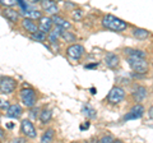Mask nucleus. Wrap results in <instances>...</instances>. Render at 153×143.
Instances as JSON below:
<instances>
[{
  "label": "nucleus",
  "mask_w": 153,
  "mask_h": 143,
  "mask_svg": "<svg viewBox=\"0 0 153 143\" xmlns=\"http://www.w3.org/2000/svg\"><path fill=\"white\" fill-rule=\"evenodd\" d=\"M125 52L129 56H139V58H146V52L142 50H133V49H125Z\"/></svg>",
  "instance_id": "nucleus-23"
},
{
  "label": "nucleus",
  "mask_w": 153,
  "mask_h": 143,
  "mask_svg": "<svg viewBox=\"0 0 153 143\" xmlns=\"http://www.w3.org/2000/svg\"><path fill=\"white\" fill-rule=\"evenodd\" d=\"M38 116H40V115H38V109L32 107V110L30 111V118L32 119V120H36Z\"/></svg>",
  "instance_id": "nucleus-27"
},
{
  "label": "nucleus",
  "mask_w": 153,
  "mask_h": 143,
  "mask_svg": "<svg viewBox=\"0 0 153 143\" xmlns=\"http://www.w3.org/2000/svg\"><path fill=\"white\" fill-rule=\"evenodd\" d=\"M22 27L25 28L28 33H31V35H36L38 32V26L32 19H28V18H25V19L22 21Z\"/></svg>",
  "instance_id": "nucleus-10"
},
{
  "label": "nucleus",
  "mask_w": 153,
  "mask_h": 143,
  "mask_svg": "<svg viewBox=\"0 0 153 143\" xmlns=\"http://www.w3.org/2000/svg\"><path fill=\"white\" fill-rule=\"evenodd\" d=\"M3 14H4V17L7 18V19L9 22H12V23H16L18 21V18H19V12H17L14 8H4V10H3Z\"/></svg>",
  "instance_id": "nucleus-12"
},
{
  "label": "nucleus",
  "mask_w": 153,
  "mask_h": 143,
  "mask_svg": "<svg viewBox=\"0 0 153 143\" xmlns=\"http://www.w3.org/2000/svg\"><path fill=\"white\" fill-rule=\"evenodd\" d=\"M31 39L42 42V41H45V40H46V35H45V33H42V32H37L36 35H31Z\"/></svg>",
  "instance_id": "nucleus-25"
},
{
  "label": "nucleus",
  "mask_w": 153,
  "mask_h": 143,
  "mask_svg": "<svg viewBox=\"0 0 153 143\" xmlns=\"http://www.w3.org/2000/svg\"><path fill=\"white\" fill-rule=\"evenodd\" d=\"M4 138H5V132L0 128V139H4Z\"/></svg>",
  "instance_id": "nucleus-32"
},
{
  "label": "nucleus",
  "mask_w": 153,
  "mask_h": 143,
  "mask_svg": "<svg viewBox=\"0 0 153 143\" xmlns=\"http://www.w3.org/2000/svg\"><path fill=\"white\" fill-rule=\"evenodd\" d=\"M71 17H73V19H76V21L82 19V17H83L82 9H75V10H73V13H71Z\"/></svg>",
  "instance_id": "nucleus-26"
},
{
  "label": "nucleus",
  "mask_w": 153,
  "mask_h": 143,
  "mask_svg": "<svg viewBox=\"0 0 153 143\" xmlns=\"http://www.w3.org/2000/svg\"><path fill=\"white\" fill-rule=\"evenodd\" d=\"M114 143H124V142H121V141H114Z\"/></svg>",
  "instance_id": "nucleus-36"
},
{
  "label": "nucleus",
  "mask_w": 153,
  "mask_h": 143,
  "mask_svg": "<svg viewBox=\"0 0 153 143\" xmlns=\"http://www.w3.org/2000/svg\"><path fill=\"white\" fill-rule=\"evenodd\" d=\"M52 25L54 22L50 17H42L40 19V23H38V32H42V33H50L52 30Z\"/></svg>",
  "instance_id": "nucleus-9"
},
{
  "label": "nucleus",
  "mask_w": 153,
  "mask_h": 143,
  "mask_svg": "<svg viewBox=\"0 0 153 143\" xmlns=\"http://www.w3.org/2000/svg\"><path fill=\"white\" fill-rule=\"evenodd\" d=\"M54 134H55L54 129H47L44 134H42L40 143H51V141L54 139Z\"/></svg>",
  "instance_id": "nucleus-20"
},
{
  "label": "nucleus",
  "mask_w": 153,
  "mask_h": 143,
  "mask_svg": "<svg viewBox=\"0 0 153 143\" xmlns=\"http://www.w3.org/2000/svg\"><path fill=\"white\" fill-rule=\"evenodd\" d=\"M102 26L110 31L121 32L124 30H126L128 23L124 22L123 19H120V18L112 16V14H106V16L102 18Z\"/></svg>",
  "instance_id": "nucleus-1"
},
{
  "label": "nucleus",
  "mask_w": 153,
  "mask_h": 143,
  "mask_svg": "<svg viewBox=\"0 0 153 143\" xmlns=\"http://www.w3.org/2000/svg\"><path fill=\"white\" fill-rule=\"evenodd\" d=\"M66 54L70 59L73 60H79L82 56L84 55V47L79 44H74V45H70L68 49H66Z\"/></svg>",
  "instance_id": "nucleus-7"
},
{
  "label": "nucleus",
  "mask_w": 153,
  "mask_h": 143,
  "mask_svg": "<svg viewBox=\"0 0 153 143\" xmlns=\"http://www.w3.org/2000/svg\"><path fill=\"white\" fill-rule=\"evenodd\" d=\"M41 7L44 8L47 13L52 14V16H56L57 5H56L55 1H51V0H42V1H41Z\"/></svg>",
  "instance_id": "nucleus-14"
},
{
  "label": "nucleus",
  "mask_w": 153,
  "mask_h": 143,
  "mask_svg": "<svg viewBox=\"0 0 153 143\" xmlns=\"http://www.w3.org/2000/svg\"><path fill=\"white\" fill-rule=\"evenodd\" d=\"M143 114H144V107H143L140 104H137V105H134V106L130 109V111L124 116V120H134V119H139V118L143 116Z\"/></svg>",
  "instance_id": "nucleus-8"
},
{
  "label": "nucleus",
  "mask_w": 153,
  "mask_h": 143,
  "mask_svg": "<svg viewBox=\"0 0 153 143\" xmlns=\"http://www.w3.org/2000/svg\"><path fill=\"white\" fill-rule=\"evenodd\" d=\"M12 143H26V139L25 138H14Z\"/></svg>",
  "instance_id": "nucleus-30"
},
{
  "label": "nucleus",
  "mask_w": 153,
  "mask_h": 143,
  "mask_svg": "<svg viewBox=\"0 0 153 143\" xmlns=\"http://www.w3.org/2000/svg\"><path fill=\"white\" fill-rule=\"evenodd\" d=\"M8 128H9V129H12V128H13V123H8V125H7Z\"/></svg>",
  "instance_id": "nucleus-35"
},
{
  "label": "nucleus",
  "mask_w": 153,
  "mask_h": 143,
  "mask_svg": "<svg viewBox=\"0 0 153 143\" xmlns=\"http://www.w3.org/2000/svg\"><path fill=\"white\" fill-rule=\"evenodd\" d=\"M148 114H149V118L153 119V106L149 109V111H148Z\"/></svg>",
  "instance_id": "nucleus-34"
},
{
  "label": "nucleus",
  "mask_w": 153,
  "mask_h": 143,
  "mask_svg": "<svg viewBox=\"0 0 153 143\" xmlns=\"http://www.w3.org/2000/svg\"><path fill=\"white\" fill-rule=\"evenodd\" d=\"M23 16L28 19H41V12L40 10H36V9H30V10H26V12H21Z\"/></svg>",
  "instance_id": "nucleus-18"
},
{
  "label": "nucleus",
  "mask_w": 153,
  "mask_h": 143,
  "mask_svg": "<svg viewBox=\"0 0 153 143\" xmlns=\"http://www.w3.org/2000/svg\"><path fill=\"white\" fill-rule=\"evenodd\" d=\"M119 61H120L119 56L116 54H114V52H108V54L105 56V63H106L107 68H110V69L116 68L119 65Z\"/></svg>",
  "instance_id": "nucleus-13"
},
{
  "label": "nucleus",
  "mask_w": 153,
  "mask_h": 143,
  "mask_svg": "<svg viewBox=\"0 0 153 143\" xmlns=\"http://www.w3.org/2000/svg\"><path fill=\"white\" fill-rule=\"evenodd\" d=\"M22 114H23V110H22V107L19 106L18 104H13V105H10V106L8 107V110H7V116H9V118L19 119Z\"/></svg>",
  "instance_id": "nucleus-11"
},
{
  "label": "nucleus",
  "mask_w": 153,
  "mask_h": 143,
  "mask_svg": "<svg viewBox=\"0 0 153 143\" xmlns=\"http://www.w3.org/2000/svg\"><path fill=\"white\" fill-rule=\"evenodd\" d=\"M133 36L137 37V39H139V40H144L149 36V32L147 30H143V28H135V30L133 31Z\"/></svg>",
  "instance_id": "nucleus-21"
},
{
  "label": "nucleus",
  "mask_w": 153,
  "mask_h": 143,
  "mask_svg": "<svg viewBox=\"0 0 153 143\" xmlns=\"http://www.w3.org/2000/svg\"><path fill=\"white\" fill-rule=\"evenodd\" d=\"M0 4H3V5H8V8H10L12 5L16 4L14 0H0Z\"/></svg>",
  "instance_id": "nucleus-29"
},
{
  "label": "nucleus",
  "mask_w": 153,
  "mask_h": 143,
  "mask_svg": "<svg viewBox=\"0 0 153 143\" xmlns=\"http://www.w3.org/2000/svg\"><path fill=\"white\" fill-rule=\"evenodd\" d=\"M133 97L137 102H142L147 97V88L146 87H138V89L133 93Z\"/></svg>",
  "instance_id": "nucleus-16"
},
{
  "label": "nucleus",
  "mask_w": 153,
  "mask_h": 143,
  "mask_svg": "<svg viewBox=\"0 0 153 143\" xmlns=\"http://www.w3.org/2000/svg\"><path fill=\"white\" fill-rule=\"evenodd\" d=\"M61 37H63L66 42H74L76 40V37L73 35V33H70L68 31H64V30H63V32H61Z\"/></svg>",
  "instance_id": "nucleus-24"
},
{
  "label": "nucleus",
  "mask_w": 153,
  "mask_h": 143,
  "mask_svg": "<svg viewBox=\"0 0 153 143\" xmlns=\"http://www.w3.org/2000/svg\"><path fill=\"white\" fill-rule=\"evenodd\" d=\"M17 87L16 79H13L10 77H1L0 78V92L10 95L14 92V89Z\"/></svg>",
  "instance_id": "nucleus-4"
},
{
  "label": "nucleus",
  "mask_w": 153,
  "mask_h": 143,
  "mask_svg": "<svg viewBox=\"0 0 153 143\" xmlns=\"http://www.w3.org/2000/svg\"><path fill=\"white\" fill-rule=\"evenodd\" d=\"M96 66H98V63H94V64H89V65H85V68H87V69H92V68H96Z\"/></svg>",
  "instance_id": "nucleus-31"
},
{
  "label": "nucleus",
  "mask_w": 153,
  "mask_h": 143,
  "mask_svg": "<svg viewBox=\"0 0 153 143\" xmlns=\"http://www.w3.org/2000/svg\"><path fill=\"white\" fill-rule=\"evenodd\" d=\"M52 118V112H51V110L50 109H44V110L41 111V114H40V120H41V123H47V121H50V119Z\"/></svg>",
  "instance_id": "nucleus-22"
},
{
  "label": "nucleus",
  "mask_w": 153,
  "mask_h": 143,
  "mask_svg": "<svg viewBox=\"0 0 153 143\" xmlns=\"http://www.w3.org/2000/svg\"><path fill=\"white\" fill-rule=\"evenodd\" d=\"M61 32H63V30L59 28V27H55L54 30H51V32L49 33V41L51 42V44H55V42L57 41V39L61 37Z\"/></svg>",
  "instance_id": "nucleus-19"
},
{
  "label": "nucleus",
  "mask_w": 153,
  "mask_h": 143,
  "mask_svg": "<svg viewBox=\"0 0 153 143\" xmlns=\"http://www.w3.org/2000/svg\"><path fill=\"white\" fill-rule=\"evenodd\" d=\"M124 97H125V91L121 88V87H112L111 89H110V92L107 95V101L110 104H119L121 102Z\"/></svg>",
  "instance_id": "nucleus-5"
},
{
  "label": "nucleus",
  "mask_w": 153,
  "mask_h": 143,
  "mask_svg": "<svg viewBox=\"0 0 153 143\" xmlns=\"http://www.w3.org/2000/svg\"><path fill=\"white\" fill-rule=\"evenodd\" d=\"M51 19H52V22H54V25H55L56 27H59V28H61V30H64V31L69 30V28L71 27L70 23L66 22L64 18L60 17V16H52Z\"/></svg>",
  "instance_id": "nucleus-15"
},
{
  "label": "nucleus",
  "mask_w": 153,
  "mask_h": 143,
  "mask_svg": "<svg viewBox=\"0 0 153 143\" xmlns=\"http://www.w3.org/2000/svg\"><path fill=\"white\" fill-rule=\"evenodd\" d=\"M21 100L26 107H33L37 101V95L33 88H23L21 91Z\"/></svg>",
  "instance_id": "nucleus-3"
},
{
  "label": "nucleus",
  "mask_w": 153,
  "mask_h": 143,
  "mask_svg": "<svg viewBox=\"0 0 153 143\" xmlns=\"http://www.w3.org/2000/svg\"><path fill=\"white\" fill-rule=\"evenodd\" d=\"M82 114H83L84 116L89 118V119H94L96 115H97V111H96L89 104H85L84 106L82 107Z\"/></svg>",
  "instance_id": "nucleus-17"
},
{
  "label": "nucleus",
  "mask_w": 153,
  "mask_h": 143,
  "mask_svg": "<svg viewBox=\"0 0 153 143\" xmlns=\"http://www.w3.org/2000/svg\"><path fill=\"white\" fill-rule=\"evenodd\" d=\"M4 105H3V102H1V100H0V107H3Z\"/></svg>",
  "instance_id": "nucleus-37"
},
{
  "label": "nucleus",
  "mask_w": 153,
  "mask_h": 143,
  "mask_svg": "<svg viewBox=\"0 0 153 143\" xmlns=\"http://www.w3.org/2000/svg\"><path fill=\"white\" fill-rule=\"evenodd\" d=\"M101 143H114L112 136H105L101 138Z\"/></svg>",
  "instance_id": "nucleus-28"
},
{
  "label": "nucleus",
  "mask_w": 153,
  "mask_h": 143,
  "mask_svg": "<svg viewBox=\"0 0 153 143\" xmlns=\"http://www.w3.org/2000/svg\"><path fill=\"white\" fill-rule=\"evenodd\" d=\"M21 132L27 138H31V139L36 138V136H37L36 128H35V125L32 124V121L30 120V119H23L22 120V123H21Z\"/></svg>",
  "instance_id": "nucleus-6"
},
{
  "label": "nucleus",
  "mask_w": 153,
  "mask_h": 143,
  "mask_svg": "<svg viewBox=\"0 0 153 143\" xmlns=\"http://www.w3.org/2000/svg\"><path fill=\"white\" fill-rule=\"evenodd\" d=\"M128 63L130 65V68L137 72V73L144 74L148 70V63L146 59L139 58V56H129L128 58Z\"/></svg>",
  "instance_id": "nucleus-2"
},
{
  "label": "nucleus",
  "mask_w": 153,
  "mask_h": 143,
  "mask_svg": "<svg viewBox=\"0 0 153 143\" xmlns=\"http://www.w3.org/2000/svg\"><path fill=\"white\" fill-rule=\"evenodd\" d=\"M88 128H89V123L87 121V123H84V125H82V127H80V129H82V130H84V129H88Z\"/></svg>",
  "instance_id": "nucleus-33"
}]
</instances>
